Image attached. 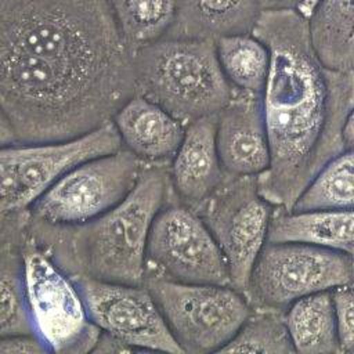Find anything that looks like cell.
<instances>
[{"label":"cell","instance_id":"cell-18","mask_svg":"<svg viewBox=\"0 0 354 354\" xmlns=\"http://www.w3.org/2000/svg\"><path fill=\"white\" fill-rule=\"evenodd\" d=\"M267 242H306L354 257V209L293 212L275 207Z\"/></svg>","mask_w":354,"mask_h":354},{"label":"cell","instance_id":"cell-13","mask_svg":"<svg viewBox=\"0 0 354 354\" xmlns=\"http://www.w3.org/2000/svg\"><path fill=\"white\" fill-rule=\"evenodd\" d=\"M216 141L227 174L259 176L268 169L271 153L261 94L234 88L217 113Z\"/></svg>","mask_w":354,"mask_h":354},{"label":"cell","instance_id":"cell-15","mask_svg":"<svg viewBox=\"0 0 354 354\" xmlns=\"http://www.w3.org/2000/svg\"><path fill=\"white\" fill-rule=\"evenodd\" d=\"M122 147L142 163L170 165L187 124L151 100L134 94L112 119Z\"/></svg>","mask_w":354,"mask_h":354},{"label":"cell","instance_id":"cell-12","mask_svg":"<svg viewBox=\"0 0 354 354\" xmlns=\"http://www.w3.org/2000/svg\"><path fill=\"white\" fill-rule=\"evenodd\" d=\"M91 321L137 351L184 353L145 285L73 277Z\"/></svg>","mask_w":354,"mask_h":354},{"label":"cell","instance_id":"cell-17","mask_svg":"<svg viewBox=\"0 0 354 354\" xmlns=\"http://www.w3.org/2000/svg\"><path fill=\"white\" fill-rule=\"evenodd\" d=\"M259 0H177L166 37L217 40L252 33L261 14Z\"/></svg>","mask_w":354,"mask_h":354},{"label":"cell","instance_id":"cell-9","mask_svg":"<svg viewBox=\"0 0 354 354\" xmlns=\"http://www.w3.org/2000/svg\"><path fill=\"white\" fill-rule=\"evenodd\" d=\"M277 206L259 191L257 176H230L196 209L228 266L231 286L246 293L254 263L267 243Z\"/></svg>","mask_w":354,"mask_h":354},{"label":"cell","instance_id":"cell-27","mask_svg":"<svg viewBox=\"0 0 354 354\" xmlns=\"http://www.w3.org/2000/svg\"><path fill=\"white\" fill-rule=\"evenodd\" d=\"M129 351H137V350L126 344L124 342L119 340L118 337L101 330L100 339L93 353H129Z\"/></svg>","mask_w":354,"mask_h":354},{"label":"cell","instance_id":"cell-11","mask_svg":"<svg viewBox=\"0 0 354 354\" xmlns=\"http://www.w3.org/2000/svg\"><path fill=\"white\" fill-rule=\"evenodd\" d=\"M144 163L129 149L88 159L54 183L30 207L50 224L87 223L120 203L136 187Z\"/></svg>","mask_w":354,"mask_h":354},{"label":"cell","instance_id":"cell-25","mask_svg":"<svg viewBox=\"0 0 354 354\" xmlns=\"http://www.w3.org/2000/svg\"><path fill=\"white\" fill-rule=\"evenodd\" d=\"M342 351H354V282L332 290Z\"/></svg>","mask_w":354,"mask_h":354},{"label":"cell","instance_id":"cell-7","mask_svg":"<svg viewBox=\"0 0 354 354\" xmlns=\"http://www.w3.org/2000/svg\"><path fill=\"white\" fill-rule=\"evenodd\" d=\"M354 282V257L306 242H267L245 297L252 308L285 313L296 300Z\"/></svg>","mask_w":354,"mask_h":354},{"label":"cell","instance_id":"cell-30","mask_svg":"<svg viewBox=\"0 0 354 354\" xmlns=\"http://www.w3.org/2000/svg\"><path fill=\"white\" fill-rule=\"evenodd\" d=\"M319 1H321V0H303V3L299 6L297 10H299L303 15H306L307 18H310L311 14L314 12L315 7L319 4Z\"/></svg>","mask_w":354,"mask_h":354},{"label":"cell","instance_id":"cell-10","mask_svg":"<svg viewBox=\"0 0 354 354\" xmlns=\"http://www.w3.org/2000/svg\"><path fill=\"white\" fill-rule=\"evenodd\" d=\"M160 277L187 283L231 285L224 254L199 213L170 191L153 220L145 278Z\"/></svg>","mask_w":354,"mask_h":354},{"label":"cell","instance_id":"cell-6","mask_svg":"<svg viewBox=\"0 0 354 354\" xmlns=\"http://www.w3.org/2000/svg\"><path fill=\"white\" fill-rule=\"evenodd\" d=\"M173 337L184 353H220L252 311L243 293L231 285L187 283L147 277Z\"/></svg>","mask_w":354,"mask_h":354},{"label":"cell","instance_id":"cell-19","mask_svg":"<svg viewBox=\"0 0 354 354\" xmlns=\"http://www.w3.org/2000/svg\"><path fill=\"white\" fill-rule=\"evenodd\" d=\"M285 322L296 353H342L332 290L318 292L292 303Z\"/></svg>","mask_w":354,"mask_h":354},{"label":"cell","instance_id":"cell-8","mask_svg":"<svg viewBox=\"0 0 354 354\" xmlns=\"http://www.w3.org/2000/svg\"><path fill=\"white\" fill-rule=\"evenodd\" d=\"M120 148L112 120L69 140L1 147V213L28 210L69 170Z\"/></svg>","mask_w":354,"mask_h":354},{"label":"cell","instance_id":"cell-20","mask_svg":"<svg viewBox=\"0 0 354 354\" xmlns=\"http://www.w3.org/2000/svg\"><path fill=\"white\" fill-rule=\"evenodd\" d=\"M308 22L319 59L330 69H354V0H321Z\"/></svg>","mask_w":354,"mask_h":354},{"label":"cell","instance_id":"cell-16","mask_svg":"<svg viewBox=\"0 0 354 354\" xmlns=\"http://www.w3.org/2000/svg\"><path fill=\"white\" fill-rule=\"evenodd\" d=\"M28 218L29 209L1 213L0 337L12 335H35L25 289L22 256Z\"/></svg>","mask_w":354,"mask_h":354},{"label":"cell","instance_id":"cell-4","mask_svg":"<svg viewBox=\"0 0 354 354\" xmlns=\"http://www.w3.org/2000/svg\"><path fill=\"white\" fill-rule=\"evenodd\" d=\"M136 94L188 124L218 113L234 94L214 40L162 37L134 51Z\"/></svg>","mask_w":354,"mask_h":354},{"label":"cell","instance_id":"cell-3","mask_svg":"<svg viewBox=\"0 0 354 354\" xmlns=\"http://www.w3.org/2000/svg\"><path fill=\"white\" fill-rule=\"evenodd\" d=\"M170 191L169 165L144 163L136 187L106 213L61 225L29 212L26 231L72 277L144 285L149 232Z\"/></svg>","mask_w":354,"mask_h":354},{"label":"cell","instance_id":"cell-22","mask_svg":"<svg viewBox=\"0 0 354 354\" xmlns=\"http://www.w3.org/2000/svg\"><path fill=\"white\" fill-rule=\"evenodd\" d=\"M354 209V148L329 159L306 187L290 210Z\"/></svg>","mask_w":354,"mask_h":354},{"label":"cell","instance_id":"cell-14","mask_svg":"<svg viewBox=\"0 0 354 354\" xmlns=\"http://www.w3.org/2000/svg\"><path fill=\"white\" fill-rule=\"evenodd\" d=\"M216 126L217 113L188 123L169 165L173 195L195 210L227 177L217 149Z\"/></svg>","mask_w":354,"mask_h":354},{"label":"cell","instance_id":"cell-5","mask_svg":"<svg viewBox=\"0 0 354 354\" xmlns=\"http://www.w3.org/2000/svg\"><path fill=\"white\" fill-rule=\"evenodd\" d=\"M22 256L33 333L48 353H93L101 329L91 321L75 278L28 231Z\"/></svg>","mask_w":354,"mask_h":354},{"label":"cell","instance_id":"cell-28","mask_svg":"<svg viewBox=\"0 0 354 354\" xmlns=\"http://www.w3.org/2000/svg\"><path fill=\"white\" fill-rule=\"evenodd\" d=\"M261 10H292L299 8L303 0H259Z\"/></svg>","mask_w":354,"mask_h":354},{"label":"cell","instance_id":"cell-1","mask_svg":"<svg viewBox=\"0 0 354 354\" xmlns=\"http://www.w3.org/2000/svg\"><path fill=\"white\" fill-rule=\"evenodd\" d=\"M134 94L108 0H0L1 147L83 136Z\"/></svg>","mask_w":354,"mask_h":354},{"label":"cell","instance_id":"cell-23","mask_svg":"<svg viewBox=\"0 0 354 354\" xmlns=\"http://www.w3.org/2000/svg\"><path fill=\"white\" fill-rule=\"evenodd\" d=\"M118 28L131 51L159 40L169 32L177 0H108Z\"/></svg>","mask_w":354,"mask_h":354},{"label":"cell","instance_id":"cell-29","mask_svg":"<svg viewBox=\"0 0 354 354\" xmlns=\"http://www.w3.org/2000/svg\"><path fill=\"white\" fill-rule=\"evenodd\" d=\"M343 142L346 149L354 148V108L347 115L343 126Z\"/></svg>","mask_w":354,"mask_h":354},{"label":"cell","instance_id":"cell-24","mask_svg":"<svg viewBox=\"0 0 354 354\" xmlns=\"http://www.w3.org/2000/svg\"><path fill=\"white\" fill-rule=\"evenodd\" d=\"M232 351L266 354L296 353L285 322V313L267 308H252L239 330L220 353Z\"/></svg>","mask_w":354,"mask_h":354},{"label":"cell","instance_id":"cell-21","mask_svg":"<svg viewBox=\"0 0 354 354\" xmlns=\"http://www.w3.org/2000/svg\"><path fill=\"white\" fill-rule=\"evenodd\" d=\"M220 66L234 88L261 94L270 71V50L253 33L216 40Z\"/></svg>","mask_w":354,"mask_h":354},{"label":"cell","instance_id":"cell-2","mask_svg":"<svg viewBox=\"0 0 354 354\" xmlns=\"http://www.w3.org/2000/svg\"><path fill=\"white\" fill-rule=\"evenodd\" d=\"M252 33L270 50L261 101L271 160L257 176L259 191L290 210L324 165L346 149L354 69H330L319 59L308 18L297 8L263 10Z\"/></svg>","mask_w":354,"mask_h":354},{"label":"cell","instance_id":"cell-26","mask_svg":"<svg viewBox=\"0 0 354 354\" xmlns=\"http://www.w3.org/2000/svg\"><path fill=\"white\" fill-rule=\"evenodd\" d=\"M1 354H39L48 353L47 347L36 335H12L0 337Z\"/></svg>","mask_w":354,"mask_h":354},{"label":"cell","instance_id":"cell-31","mask_svg":"<svg viewBox=\"0 0 354 354\" xmlns=\"http://www.w3.org/2000/svg\"><path fill=\"white\" fill-rule=\"evenodd\" d=\"M353 353H354V351H353Z\"/></svg>","mask_w":354,"mask_h":354}]
</instances>
